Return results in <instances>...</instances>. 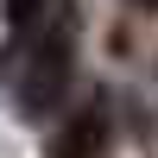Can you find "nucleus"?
<instances>
[{"mask_svg":"<svg viewBox=\"0 0 158 158\" xmlns=\"http://www.w3.org/2000/svg\"><path fill=\"white\" fill-rule=\"evenodd\" d=\"M139 6H146V13H158V0H139Z\"/></svg>","mask_w":158,"mask_h":158,"instance_id":"nucleus-4","label":"nucleus"},{"mask_svg":"<svg viewBox=\"0 0 158 158\" xmlns=\"http://www.w3.org/2000/svg\"><path fill=\"white\" fill-rule=\"evenodd\" d=\"M70 89V32L51 25L38 38V51H25V76H19V114L25 120H44L51 108Z\"/></svg>","mask_w":158,"mask_h":158,"instance_id":"nucleus-1","label":"nucleus"},{"mask_svg":"<svg viewBox=\"0 0 158 158\" xmlns=\"http://www.w3.org/2000/svg\"><path fill=\"white\" fill-rule=\"evenodd\" d=\"M0 13H6V25H32L44 13V0H0Z\"/></svg>","mask_w":158,"mask_h":158,"instance_id":"nucleus-3","label":"nucleus"},{"mask_svg":"<svg viewBox=\"0 0 158 158\" xmlns=\"http://www.w3.org/2000/svg\"><path fill=\"white\" fill-rule=\"evenodd\" d=\"M101 152H108V108H101V101H89V108L57 133L51 158H101Z\"/></svg>","mask_w":158,"mask_h":158,"instance_id":"nucleus-2","label":"nucleus"}]
</instances>
